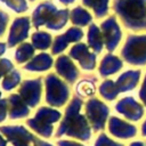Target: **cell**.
<instances>
[{"label":"cell","mask_w":146,"mask_h":146,"mask_svg":"<svg viewBox=\"0 0 146 146\" xmlns=\"http://www.w3.org/2000/svg\"><path fill=\"white\" fill-rule=\"evenodd\" d=\"M82 106V99L74 96L65 111L64 119L58 127L56 137L67 135L80 140H88L91 136L89 121L87 116L80 114Z\"/></svg>","instance_id":"cell-1"},{"label":"cell","mask_w":146,"mask_h":146,"mask_svg":"<svg viewBox=\"0 0 146 146\" xmlns=\"http://www.w3.org/2000/svg\"><path fill=\"white\" fill-rule=\"evenodd\" d=\"M113 9L125 27L146 31V0H114Z\"/></svg>","instance_id":"cell-2"},{"label":"cell","mask_w":146,"mask_h":146,"mask_svg":"<svg viewBox=\"0 0 146 146\" xmlns=\"http://www.w3.org/2000/svg\"><path fill=\"white\" fill-rule=\"evenodd\" d=\"M70 13L67 9L58 10L52 2H42L40 3L32 14V23L34 27H40L46 25L50 30H60L65 26Z\"/></svg>","instance_id":"cell-3"},{"label":"cell","mask_w":146,"mask_h":146,"mask_svg":"<svg viewBox=\"0 0 146 146\" xmlns=\"http://www.w3.org/2000/svg\"><path fill=\"white\" fill-rule=\"evenodd\" d=\"M60 113L50 107H41L36 112L35 116L26 121L27 125L36 133L44 138H49L52 133V123L60 119Z\"/></svg>","instance_id":"cell-4"},{"label":"cell","mask_w":146,"mask_h":146,"mask_svg":"<svg viewBox=\"0 0 146 146\" xmlns=\"http://www.w3.org/2000/svg\"><path fill=\"white\" fill-rule=\"evenodd\" d=\"M125 62L132 65L146 64V34L129 35L121 51Z\"/></svg>","instance_id":"cell-5"},{"label":"cell","mask_w":146,"mask_h":146,"mask_svg":"<svg viewBox=\"0 0 146 146\" xmlns=\"http://www.w3.org/2000/svg\"><path fill=\"white\" fill-rule=\"evenodd\" d=\"M46 100L51 106H63L70 97V89L56 74L46 76Z\"/></svg>","instance_id":"cell-6"},{"label":"cell","mask_w":146,"mask_h":146,"mask_svg":"<svg viewBox=\"0 0 146 146\" xmlns=\"http://www.w3.org/2000/svg\"><path fill=\"white\" fill-rule=\"evenodd\" d=\"M0 132L14 146H52L32 135L22 125H3L0 127Z\"/></svg>","instance_id":"cell-7"},{"label":"cell","mask_w":146,"mask_h":146,"mask_svg":"<svg viewBox=\"0 0 146 146\" xmlns=\"http://www.w3.org/2000/svg\"><path fill=\"white\" fill-rule=\"evenodd\" d=\"M86 116L95 131L102 130L108 116V107L102 100L91 98L86 105Z\"/></svg>","instance_id":"cell-8"},{"label":"cell","mask_w":146,"mask_h":146,"mask_svg":"<svg viewBox=\"0 0 146 146\" xmlns=\"http://www.w3.org/2000/svg\"><path fill=\"white\" fill-rule=\"evenodd\" d=\"M100 27H102L103 41H104L106 49L108 51H113L117 47V44L121 40V31L116 23L115 17L114 16L108 17L106 21H104L102 23Z\"/></svg>","instance_id":"cell-9"},{"label":"cell","mask_w":146,"mask_h":146,"mask_svg":"<svg viewBox=\"0 0 146 146\" xmlns=\"http://www.w3.org/2000/svg\"><path fill=\"white\" fill-rule=\"evenodd\" d=\"M41 86H42L41 78L25 80L21 84L18 92L27 106L34 107L39 104L41 97Z\"/></svg>","instance_id":"cell-10"},{"label":"cell","mask_w":146,"mask_h":146,"mask_svg":"<svg viewBox=\"0 0 146 146\" xmlns=\"http://www.w3.org/2000/svg\"><path fill=\"white\" fill-rule=\"evenodd\" d=\"M70 56L76 59L83 70H94L96 66V54L91 52L86 43H76L70 50Z\"/></svg>","instance_id":"cell-11"},{"label":"cell","mask_w":146,"mask_h":146,"mask_svg":"<svg viewBox=\"0 0 146 146\" xmlns=\"http://www.w3.org/2000/svg\"><path fill=\"white\" fill-rule=\"evenodd\" d=\"M30 30V18L29 17H18L16 18L10 27L8 36V47H14L17 43L25 40L29 35Z\"/></svg>","instance_id":"cell-12"},{"label":"cell","mask_w":146,"mask_h":146,"mask_svg":"<svg viewBox=\"0 0 146 146\" xmlns=\"http://www.w3.org/2000/svg\"><path fill=\"white\" fill-rule=\"evenodd\" d=\"M115 110L119 113L123 114L127 119L132 120V121L139 120L144 114L143 106L139 103H137L132 97H125V98L121 99L116 104Z\"/></svg>","instance_id":"cell-13"},{"label":"cell","mask_w":146,"mask_h":146,"mask_svg":"<svg viewBox=\"0 0 146 146\" xmlns=\"http://www.w3.org/2000/svg\"><path fill=\"white\" fill-rule=\"evenodd\" d=\"M83 36V32L81 29L79 27H71L68 29L64 34L62 35H57L54 43H52V48H51V52L54 55H57L59 52H62L70 42H76L80 41Z\"/></svg>","instance_id":"cell-14"},{"label":"cell","mask_w":146,"mask_h":146,"mask_svg":"<svg viewBox=\"0 0 146 146\" xmlns=\"http://www.w3.org/2000/svg\"><path fill=\"white\" fill-rule=\"evenodd\" d=\"M108 130L115 137L123 138V139L131 138V137L136 136V132H137V129H136L135 125H132L128 122H124L123 120H121L119 117H115V116H112L110 119Z\"/></svg>","instance_id":"cell-15"},{"label":"cell","mask_w":146,"mask_h":146,"mask_svg":"<svg viewBox=\"0 0 146 146\" xmlns=\"http://www.w3.org/2000/svg\"><path fill=\"white\" fill-rule=\"evenodd\" d=\"M56 71L60 76L68 81V83H73L79 76V71L68 56L58 57L56 60Z\"/></svg>","instance_id":"cell-16"},{"label":"cell","mask_w":146,"mask_h":146,"mask_svg":"<svg viewBox=\"0 0 146 146\" xmlns=\"http://www.w3.org/2000/svg\"><path fill=\"white\" fill-rule=\"evenodd\" d=\"M8 113L10 119H21L30 113V108L23 98L18 95H10L7 99Z\"/></svg>","instance_id":"cell-17"},{"label":"cell","mask_w":146,"mask_h":146,"mask_svg":"<svg viewBox=\"0 0 146 146\" xmlns=\"http://www.w3.org/2000/svg\"><path fill=\"white\" fill-rule=\"evenodd\" d=\"M139 76H140L139 70H137V71L131 70V71H127L123 74H121L115 82V87H116L117 91L124 92L128 90H132L137 86V83L139 81Z\"/></svg>","instance_id":"cell-18"},{"label":"cell","mask_w":146,"mask_h":146,"mask_svg":"<svg viewBox=\"0 0 146 146\" xmlns=\"http://www.w3.org/2000/svg\"><path fill=\"white\" fill-rule=\"evenodd\" d=\"M51 65H52L51 56L46 52H42V54L36 55L32 60H30L25 65L24 68L27 71H32V72H41V71H46L50 68Z\"/></svg>","instance_id":"cell-19"},{"label":"cell","mask_w":146,"mask_h":146,"mask_svg":"<svg viewBox=\"0 0 146 146\" xmlns=\"http://www.w3.org/2000/svg\"><path fill=\"white\" fill-rule=\"evenodd\" d=\"M122 65L123 63L121 59H119V57L113 55H106L99 65V73L102 76L111 75L113 73H116L122 67Z\"/></svg>","instance_id":"cell-20"},{"label":"cell","mask_w":146,"mask_h":146,"mask_svg":"<svg viewBox=\"0 0 146 146\" xmlns=\"http://www.w3.org/2000/svg\"><path fill=\"white\" fill-rule=\"evenodd\" d=\"M88 44L95 51V54L100 52L102 49H103L104 41H103V36H102V31H99V29H98V26L96 24H91L89 26Z\"/></svg>","instance_id":"cell-21"},{"label":"cell","mask_w":146,"mask_h":146,"mask_svg":"<svg viewBox=\"0 0 146 146\" xmlns=\"http://www.w3.org/2000/svg\"><path fill=\"white\" fill-rule=\"evenodd\" d=\"M70 19L74 25L78 26H86L87 24L91 23L92 17L91 15L82 7H76L70 13Z\"/></svg>","instance_id":"cell-22"},{"label":"cell","mask_w":146,"mask_h":146,"mask_svg":"<svg viewBox=\"0 0 146 146\" xmlns=\"http://www.w3.org/2000/svg\"><path fill=\"white\" fill-rule=\"evenodd\" d=\"M34 55V47L32 43H29V42H24L22 43L16 52H15V59L18 64H22V63H25L30 59H32Z\"/></svg>","instance_id":"cell-23"},{"label":"cell","mask_w":146,"mask_h":146,"mask_svg":"<svg viewBox=\"0 0 146 146\" xmlns=\"http://www.w3.org/2000/svg\"><path fill=\"white\" fill-rule=\"evenodd\" d=\"M82 2L94 10L97 18H100L108 13V0H82Z\"/></svg>","instance_id":"cell-24"},{"label":"cell","mask_w":146,"mask_h":146,"mask_svg":"<svg viewBox=\"0 0 146 146\" xmlns=\"http://www.w3.org/2000/svg\"><path fill=\"white\" fill-rule=\"evenodd\" d=\"M32 44L35 49H48L51 44V35L43 31H38L32 34Z\"/></svg>","instance_id":"cell-25"},{"label":"cell","mask_w":146,"mask_h":146,"mask_svg":"<svg viewBox=\"0 0 146 146\" xmlns=\"http://www.w3.org/2000/svg\"><path fill=\"white\" fill-rule=\"evenodd\" d=\"M99 92L107 100H113L119 94L115 87V82L112 80H105L99 87Z\"/></svg>","instance_id":"cell-26"},{"label":"cell","mask_w":146,"mask_h":146,"mask_svg":"<svg viewBox=\"0 0 146 146\" xmlns=\"http://www.w3.org/2000/svg\"><path fill=\"white\" fill-rule=\"evenodd\" d=\"M21 82V74L16 70H11L8 74L5 75L2 81V87L5 90H11Z\"/></svg>","instance_id":"cell-27"},{"label":"cell","mask_w":146,"mask_h":146,"mask_svg":"<svg viewBox=\"0 0 146 146\" xmlns=\"http://www.w3.org/2000/svg\"><path fill=\"white\" fill-rule=\"evenodd\" d=\"M76 91H78V94L81 95V96H91V95L95 92L94 83H92L91 81L83 80V81H81V82L78 84Z\"/></svg>","instance_id":"cell-28"},{"label":"cell","mask_w":146,"mask_h":146,"mask_svg":"<svg viewBox=\"0 0 146 146\" xmlns=\"http://www.w3.org/2000/svg\"><path fill=\"white\" fill-rule=\"evenodd\" d=\"M6 3L10 9L15 10L16 13H23L27 10V3L25 0H0Z\"/></svg>","instance_id":"cell-29"},{"label":"cell","mask_w":146,"mask_h":146,"mask_svg":"<svg viewBox=\"0 0 146 146\" xmlns=\"http://www.w3.org/2000/svg\"><path fill=\"white\" fill-rule=\"evenodd\" d=\"M95 146H123V145L113 141V140L110 139L105 133H102V135L97 138V141H96Z\"/></svg>","instance_id":"cell-30"},{"label":"cell","mask_w":146,"mask_h":146,"mask_svg":"<svg viewBox=\"0 0 146 146\" xmlns=\"http://www.w3.org/2000/svg\"><path fill=\"white\" fill-rule=\"evenodd\" d=\"M13 70V63L7 58H0V78Z\"/></svg>","instance_id":"cell-31"},{"label":"cell","mask_w":146,"mask_h":146,"mask_svg":"<svg viewBox=\"0 0 146 146\" xmlns=\"http://www.w3.org/2000/svg\"><path fill=\"white\" fill-rule=\"evenodd\" d=\"M8 21H9V16L7 15V13H5L3 10L0 9V36L3 35Z\"/></svg>","instance_id":"cell-32"},{"label":"cell","mask_w":146,"mask_h":146,"mask_svg":"<svg viewBox=\"0 0 146 146\" xmlns=\"http://www.w3.org/2000/svg\"><path fill=\"white\" fill-rule=\"evenodd\" d=\"M7 108H8L7 99H0V122H2L6 119Z\"/></svg>","instance_id":"cell-33"},{"label":"cell","mask_w":146,"mask_h":146,"mask_svg":"<svg viewBox=\"0 0 146 146\" xmlns=\"http://www.w3.org/2000/svg\"><path fill=\"white\" fill-rule=\"evenodd\" d=\"M139 97H140V99L143 100L144 105L146 106V76H145L144 82H143V86H141V88H140V91H139Z\"/></svg>","instance_id":"cell-34"},{"label":"cell","mask_w":146,"mask_h":146,"mask_svg":"<svg viewBox=\"0 0 146 146\" xmlns=\"http://www.w3.org/2000/svg\"><path fill=\"white\" fill-rule=\"evenodd\" d=\"M57 145L58 146H84L82 144H79V143H75V141H71V140H59V141H57Z\"/></svg>","instance_id":"cell-35"},{"label":"cell","mask_w":146,"mask_h":146,"mask_svg":"<svg viewBox=\"0 0 146 146\" xmlns=\"http://www.w3.org/2000/svg\"><path fill=\"white\" fill-rule=\"evenodd\" d=\"M5 51H6V44L2 43V42H0V56H1Z\"/></svg>","instance_id":"cell-36"},{"label":"cell","mask_w":146,"mask_h":146,"mask_svg":"<svg viewBox=\"0 0 146 146\" xmlns=\"http://www.w3.org/2000/svg\"><path fill=\"white\" fill-rule=\"evenodd\" d=\"M0 146H7V140L5 138H2L1 135H0Z\"/></svg>","instance_id":"cell-37"},{"label":"cell","mask_w":146,"mask_h":146,"mask_svg":"<svg viewBox=\"0 0 146 146\" xmlns=\"http://www.w3.org/2000/svg\"><path fill=\"white\" fill-rule=\"evenodd\" d=\"M141 135L143 136H146V121L144 122V124L141 127Z\"/></svg>","instance_id":"cell-38"},{"label":"cell","mask_w":146,"mask_h":146,"mask_svg":"<svg viewBox=\"0 0 146 146\" xmlns=\"http://www.w3.org/2000/svg\"><path fill=\"white\" fill-rule=\"evenodd\" d=\"M130 146H144V144L141 141H135V143L130 144Z\"/></svg>","instance_id":"cell-39"},{"label":"cell","mask_w":146,"mask_h":146,"mask_svg":"<svg viewBox=\"0 0 146 146\" xmlns=\"http://www.w3.org/2000/svg\"><path fill=\"white\" fill-rule=\"evenodd\" d=\"M62 3H64V5H68V3H72L74 0H59Z\"/></svg>","instance_id":"cell-40"},{"label":"cell","mask_w":146,"mask_h":146,"mask_svg":"<svg viewBox=\"0 0 146 146\" xmlns=\"http://www.w3.org/2000/svg\"><path fill=\"white\" fill-rule=\"evenodd\" d=\"M30 1H34V0H30Z\"/></svg>","instance_id":"cell-41"},{"label":"cell","mask_w":146,"mask_h":146,"mask_svg":"<svg viewBox=\"0 0 146 146\" xmlns=\"http://www.w3.org/2000/svg\"><path fill=\"white\" fill-rule=\"evenodd\" d=\"M0 96H1V92H0Z\"/></svg>","instance_id":"cell-42"}]
</instances>
